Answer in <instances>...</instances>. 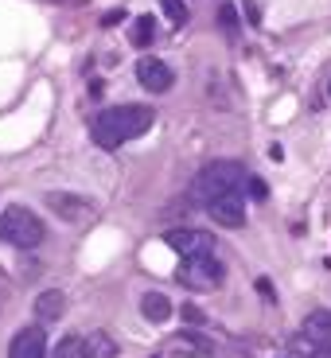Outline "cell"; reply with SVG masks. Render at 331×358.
Segmentation results:
<instances>
[{"label": "cell", "instance_id": "cell-16", "mask_svg": "<svg viewBox=\"0 0 331 358\" xmlns=\"http://www.w3.org/2000/svg\"><path fill=\"white\" fill-rule=\"evenodd\" d=\"M47 358H86V343H82L78 335H63Z\"/></svg>", "mask_w": 331, "mask_h": 358}, {"label": "cell", "instance_id": "cell-9", "mask_svg": "<svg viewBox=\"0 0 331 358\" xmlns=\"http://www.w3.org/2000/svg\"><path fill=\"white\" fill-rule=\"evenodd\" d=\"M8 358H47V335L43 327H24L12 335Z\"/></svg>", "mask_w": 331, "mask_h": 358}, {"label": "cell", "instance_id": "cell-4", "mask_svg": "<svg viewBox=\"0 0 331 358\" xmlns=\"http://www.w3.org/2000/svg\"><path fill=\"white\" fill-rule=\"evenodd\" d=\"M176 277H179V285L195 288V292H211V288L223 285L226 268H223V261H218L215 253H206V257H183Z\"/></svg>", "mask_w": 331, "mask_h": 358}, {"label": "cell", "instance_id": "cell-21", "mask_svg": "<svg viewBox=\"0 0 331 358\" xmlns=\"http://www.w3.org/2000/svg\"><path fill=\"white\" fill-rule=\"evenodd\" d=\"M242 4H246V16H250V24L258 27V24H261V8H258V0H242Z\"/></svg>", "mask_w": 331, "mask_h": 358}, {"label": "cell", "instance_id": "cell-7", "mask_svg": "<svg viewBox=\"0 0 331 358\" xmlns=\"http://www.w3.org/2000/svg\"><path fill=\"white\" fill-rule=\"evenodd\" d=\"M136 82H141L148 94H164V90H171L176 74H171L168 63H160V59H153V55H144L141 63H136Z\"/></svg>", "mask_w": 331, "mask_h": 358}, {"label": "cell", "instance_id": "cell-6", "mask_svg": "<svg viewBox=\"0 0 331 358\" xmlns=\"http://www.w3.org/2000/svg\"><path fill=\"white\" fill-rule=\"evenodd\" d=\"M206 210H211V218H215L218 226H230V230H242L246 226V199H242V191H230V195L206 203Z\"/></svg>", "mask_w": 331, "mask_h": 358}, {"label": "cell", "instance_id": "cell-23", "mask_svg": "<svg viewBox=\"0 0 331 358\" xmlns=\"http://www.w3.org/2000/svg\"><path fill=\"white\" fill-rule=\"evenodd\" d=\"M258 292H261V300H273V296H277V292H273V285H269L265 277L258 280Z\"/></svg>", "mask_w": 331, "mask_h": 358}, {"label": "cell", "instance_id": "cell-11", "mask_svg": "<svg viewBox=\"0 0 331 358\" xmlns=\"http://www.w3.org/2000/svg\"><path fill=\"white\" fill-rule=\"evenodd\" d=\"M304 335L312 343H320V347H331V312L328 308H316L312 315L304 320Z\"/></svg>", "mask_w": 331, "mask_h": 358}, {"label": "cell", "instance_id": "cell-19", "mask_svg": "<svg viewBox=\"0 0 331 358\" xmlns=\"http://www.w3.org/2000/svg\"><path fill=\"white\" fill-rule=\"evenodd\" d=\"M160 8L171 24H188V4H183V0H160Z\"/></svg>", "mask_w": 331, "mask_h": 358}, {"label": "cell", "instance_id": "cell-26", "mask_svg": "<svg viewBox=\"0 0 331 358\" xmlns=\"http://www.w3.org/2000/svg\"><path fill=\"white\" fill-rule=\"evenodd\" d=\"M328 94H331V82H328Z\"/></svg>", "mask_w": 331, "mask_h": 358}, {"label": "cell", "instance_id": "cell-20", "mask_svg": "<svg viewBox=\"0 0 331 358\" xmlns=\"http://www.w3.org/2000/svg\"><path fill=\"white\" fill-rule=\"evenodd\" d=\"M250 199H258V203H265V199H269V187H265V179L250 176Z\"/></svg>", "mask_w": 331, "mask_h": 358}, {"label": "cell", "instance_id": "cell-18", "mask_svg": "<svg viewBox=\"0 0 331 358\" xmlns=\"http://www.w3.org/2000/svg\"><path fill=\"white\" fill-rule=\"evenodd\" d=\"M176 347H183L188 355H199V358H211V355H215V347H211L206 339H199V335H179Z\"/></svg>", "mask_w": 331, "mask_h": 358}, {"label": "cell", "instance_id": "cell-12", "mask_svg": "<svg viewBox=\"0 0 331 358\" xmlns=\"http://www.w3.org/2000/svg\"><path fill=\"white\" fill-rule=\"evenodd\" d=\"M63 308H66V296L59 292V288H47V292H39V300H36V320H59L63 315Z\"/></svg>", "mask_w": 331, "mask_h": 358}, {"label": "cell", "instance_id": "cell-5", "mask_svg": "<svg viewBox=\"0 0 331 358\" xmlns=\"http://www.w3.org/2000/svg\"><path fill=\"white\" fill-rule=\"evenodd\" d=\"M164 242H168L179 257H206V253H215V238L203 234V230H168Z\"/></svg>", "mask_w": 331, "mask_h": 358}, {"label": "cell", "instance_id": "cell-1", "mask_svg": "<svg viewBox=\"0 0 331 358\" xmlns=\"http://www.w3.org/2000/svg\"><path fill=\"white\" fill-rule=\"evenodd\" d=\"M153 121H156V113L148 106H113V109H101L90 121V133H94L98 148H121V144L148 133Z\"/></svg>", "mask_w": 331, "mask_h": 358}, {"label": "cell", "instance_id": "cell-8", "mask_svg": "<svg viewBox=\"0 0 331 358\" xmlns=\"http://www.w3.org/2000/svg\"><path fill=\"white\" fill-rule=\"evenodd\" d=\"M47 206H51L55 215L63 218V222H86L94 218L98 210L86 203V195H71V191H59V195H47Z\"/></svg>", "mask_w": 331, "mask_h": 358}, {"label": "cell", "instance_id": "cell-3", "mask_svg": "<svg viewBox=\"0 0 331 358\" xmlns=\"http://www.w3.org/2000/svg\"><path fill=\"white\" fill-rule=\"evenodd\" d=\"M43 222H39L27 206H4L0 210V238L12 242L16 250H36L43 242Z\"/></svg>", "mask_w": 331, "mask_h": 358}, {"label": "cell", "instance_id": "cell-25", "mask_svg": "<svg viewBox=\"0 0 331 358\" xmlns=\"http://www.w3.org/2000/svg\"><path fill=\"white\" fill-rule=\"evenodd\" d=\"M316 358H331V347H320V355H316Z\"/></svg>", "mask_w": 331, "mask_h": 358}, {"label": "cell", "instance_id": "cell-22", "mask_svg": "<svg viewBox=\"0 0 331 358\" xmlns=\"http://www.w3.org/2000/svg\"><path fill=\"white\" fill-rule=\"evenodd\" d=\"M121 20H125V12L117 8V12H106V16H101V27H113V24H121Z\"/></svg>", "mask_w": 331, "mask_h": 358}, {"label": "cell", "instance_id": "cell-14", "mask_svg": "<svg viewBox=\"0 0 331 358\" xmlns=\"http://www.w3.org/2000/svg\"><path fill=\"white\" fill-rule=\"evenodd\" d=\"M86 358H117V343L106 331L86 335Z\"/></svg>", "mask_w": 331, "mask_h": 358}, {"label": "cell", "instance_id": "cell-13", "mask_svg": "<svg viewBox=\"0 0 331 358\" xmlns=\"http://www.w3.org/2000/svg\"><path fill=\"white\" fill-rule=\"evenodd\" d=\"M156 39V20L153 16H136L133 27H129V43L133 47H148Z\"/></svg>", "mask_w": 331, "mask_h": 358}, {"label": "cell", "instance_id": "cell-2", "mask_svg": "<svg viewBox=\"0 0 331 358\" xmlns=\"http://www.w3.org/2000/svg\"><path fill=\"white\" fill-rule=\"evenodd\" d=\"M242 179H246V168L238 160H215V164H206L203 171L195 176V183H191V199L195 203H215V199L230 195V191L242 187Z\"/></svg>", "mask_w": 331, "mask_h": 358}, {"label": "cell", "instance_id": "cell-24", "mask_svg": "<svg viewBox=\"0 0 331 358\" xmlns=\"http://www.w3.org/2000/svg\"><path fill=\"white\" fill-rule=\"evenodd\" d=\"M183 315H188V323H195V327H199V323H203V312H199V308H183Z\"/></svg>", "mask_w": 331, "mask_h": 358}, {"label": "cell", "instance_id": "cell-17", "mask_svg": "<svg viewBox=\"0 0 331 358\" xmlns=\"http://www.w3.org/2000/svg\"><path fill=\"white\" fill-rule=\"evenodd\" d=\"M316 355H320V343H312L304 331L288 339V358H316Z\"/></svg>", "mask_w": 331, "mask_h": 358}, {"label": "cell", "instance_id": "cell-15", "mask_svg": "<svg viewBox=\"0 0 331 358\" xmlns=\"http://www.w3.org/2000/svg\"><path fill=\"white\" fill-rule=\"evenodd\" d=\"M218 27H223L226 39L242 36V16H238V8H234V4H218Z\"/></svg>", "mask_w": 331, "mask_h": 358}, {"label": "cell", "instance_id": "cell-10", "mask_svg": "<svg viewBox=\"0 0 331 358\" xmlns=\"http://www.w3.org/2000/svg\"><path fill=\"white\" fill-rule=\"evenodd\" d=\"M141 315L148 323H156V327H160V323H168L171 320V300L164 292H144V300H141Z\"/></svg>", "mask_w": 331, "mask_h": 358}]
</instances>
